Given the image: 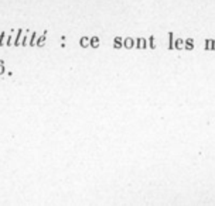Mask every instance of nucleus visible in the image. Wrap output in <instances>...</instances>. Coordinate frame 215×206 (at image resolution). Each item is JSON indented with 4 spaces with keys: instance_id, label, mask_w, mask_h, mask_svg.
Returning <instances> with one entry per match:
<instances>
[{
    "instance_id": "obj_12",
    "label": "nucleus",
    "mask_w": 215,
    "mask_h": 206,
    "mask_svg": "<svg viewBox=\"0 0 215 206\" xmlns=\"http://www.w3.org/2000/svg\"><path fill=\"white\" fill-rule=\"evenodd\" d=\"M169 50H174V34L169 32Z\"/></svg>"
},
{
    "instance_id": "obj_4",
    "label": "nucleus",
    "mask_w": 215,
    "mask_h": 206,
    "mask_svg": "<svg viewBox=\"0 0 215 206\" xmlns=\"http://www.w3.org/2000/svg\"><path fill=\"white\" fill-rule=\"evenodd\" d=\"M47 41V31H44V34L43 35H40V37H37V40H35V47H43V45L46 44Z\"/></svg>"
},
{
    "instance_id": "obj_17",
    "label": "nucleus",
    "mask_w": 215,
    "mask_h": 206,
    "mask_svg": "<svg viewBox=\"0 0 215 206\" xmlns=\"http://www.w3.org/2000/svg\"><path fill=\"white\" fill-rule=\"evenodd\" d=\"M212 50L215 51V40H214V44H212Z\"/></svg>"
},
{
    "instance_id": "obj_7",
    "label": "nucleus",
    "mask_w": 215,
    "mask_h": 206,
    "mask_svg": "<svg viewBox=\"0 0 215 206\" xmlns=\"http://www.w3.org/2000/svg\"><path fill=\"white\" fill-rule=\"evenodd\" d=\"M194 48V40L193 38H187L184 41V50H187V51H191Z\"/></svg>"
},
{
    "instance_id": "obj_13",
    "label": "nucleus",
    "mask_w": 215,
    "mask_h": 206,
    "mask_svg": "<svg viewBox=\"0 0 215 206\" xmlns=\"http://www.w3.org/2000/svg\"><path fill=\"white\" fill-rule=\"evenodd\" d=\"M212 44H214V40H211V38L205 40V50L207 51H211L212 50Z\"/></svg>"
},
{
    "instance_id": "obj_15",
    "label": "nucleus",
    "mask_w": 215,
    "mask_h": 206,
    "mask_svg": "<svg viewBox=\"0 0 215 206\" xmlns=\"http://www.w3.org/2000/svg\"><path fill=\"white\" fill-rule=\"evenodd\" d=\"M6 68H4V59H0V75H4Z\"/></svg>"
},
{
    "instance_id": "obj_8",
    "label": "nucleus",
    "mask_w": 215,
    "mask_h": 206,
    "mask_svg": "<svg viewBox=\"0 0 215 206\" xmlns=\"http://www.w3.org/2000/svg\"><path fill=\"white\" fill-rule=\"evenodd\" d=\"M99 44H101V40H99V37H91V44H89V47L91 48H99Z\"/></svg>"
},
{
    "instance_id": "obj_3",
    "label": "nucleus",
    "mask_w": 215,
    "mask_h": 206,
    "mask_svg": "<svg viewBox=\"0 0 215 206\" xmlns=\"http://www.w3.org/2000/svg\"><path fill=\"white\" fill-rule=\"evenodd\" d=\"M89 44H91V37H81L79 38V47L81 48H88L89 47Z\"/></svg>"
},
{
    "instance_id": "obj_11",
    "label": "nucleus",
    "mask_w": 215,
    "mask_h": 206,
    "mask_svg": "<svg viewBox=\"0 0 215 206\" xmlns=\"http://www.w3.org/2000/svg\"><path fill=\"white\" fill-rule=\"evenodd\" d=\"M37 37H38V35H37V32L34 31L33 34L30 35V40H28V47H34V45H35V40H37Z\"/></svg>"
},
{
    "instance_id": "obj_1",
    "label": "nucleus",
    "mask_w": 215,
    "mask_h": 206,
    "mask_svg": "<svg viewBox=\"0 0 215 206\" xmlns=\"http://www.w3.org/2000/svg\"><path fill=\"white\" fill-rule=\"evenodd\" d=\"M135 47L139 48V50H144V48H147V40L143 38V37H137L135 40Z\"/></svg>"
},
{
    "instance_id": "obj_9",
    "label": "nucleus",
    "mask_w": 215,
    "mask_h": 206,
    "mask_svg": "<svg viewBox=\"0 0 215 206\" xmlns=\"http://www.w3.org/2000/svg\"><path fill=\"white\" fill-rule=\"evenodd\" d=\"M147 45H149V48H151V50L156 48V38H154V35H150L149 38H147Z\"/></svg>"
},
{
    "instance_id": "obj_2",
    "label": "nucleus",
    "mask_w": 215,
    "mask_h": 206,
    "mask_svg": "<svg viewBox=\"0 0 215 206\" xmlns=\"http://www.w3.org/2000/svg\"><path fill=\"white\" fill-rule=\"evenodd\" d=\"M123 47L125 48H127V50L135 48V38H132V37H126V38L123 40Z\"/></svg>"
},
{
    "instance_id": "obj_16",
    "label": "nucleus",
    "mask_w": 215,
    "mask_h": 206,
    "mask_svg": "<svg viewBox=\"0 0 215 206\" xmlns=\"http://www.w3.org/2000/svg\"><path fill=\"white\" fill-rule=\"evenodd\" d=\"M13 35H10V37H7V40H6V47H12V45H13Z\"/></svg>"
},
{
    "instance_id": "obj_6",
    "label": "nucleus",
    "mask_w": 215,
    "mask_h": 206,
    "mask_svg": "<svg viewBox=\"0 0 215 206\" xmlns=\"http://www.w3.org/2000/svg\"><path fill=\"white\" fill-rule=\"evenodd\" d=\"M113 48H116V50L123 48V38L122 37H115V40H113Z\"/></svg>"
},
{
    "instance_id": "obj_5",
    "label": "nucleus",
    "mask_w": 215,
    "mask_h": 206,
    "mask_svg": "<svg viewBox=\"0 0 215 206\" xmlns=\"http://www.w3.org/2000/svg\"><path fill=\"white\" fill-rule=\"evenodd\" d=\"M21 40H23V30L19 28V30H17L16 40H14V42H13V47H20V45H21Z\"/></svg>"
},
{
    "instance_id": "obj_10",
    "label": "nucleus",
    "mask_w": 215,
    "mask_h": 206,
    "mask_svg": "<svg viewBox=\"0 0 215 206\" xmlns=\"http://www.w3.org/2000/svg\"><path fill=\"white\" fill-rule=\"evenodd\" d=\"M181 48H184V40H174V50H181Z\"/></svg>"
},
{
    "instance_id": "obj_14",
    "label": "nucleus",
    "mask_w": 215,
    "mask_h": 206,
    "mask_svg": "<svg viewBox=\"0 0 215 206\" xmlns=\"http://www.w3.org/2000/svg\"><path fill=\"white\" fill-rule=\"evenodd\" d=\"M6 38H7L6 31H1V32H0V47H3V45L6 44V41H4Z\"/></svg>"
}]
</instances>
